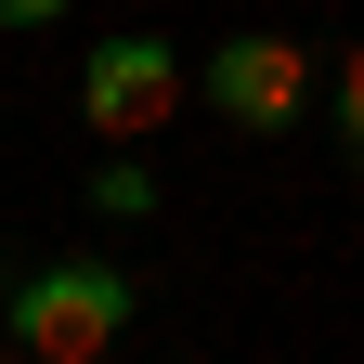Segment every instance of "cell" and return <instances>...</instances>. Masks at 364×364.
I'll return each instance as SVG.
<instances>
[{
	"mask_svg": "<svg viewBox=\"0 0 364 364\" xmlns=\"http://www.w3.org/2000/svg\"><path fill=\"white\" fill-rule=\"evenodd\" d=\"M39 26H65V0H0V39H39Z\"/></svg>",
	"mask_w": 364,
	"mask_h": 364,
	"instance_id": "6",
	"label": "cell"
},
{
	"mask_svg": "<svg viewBox=\"0 0 364 364\" xmlns=\"http://www.w3.org/2000/svg\"><path fill=\"white\" fill-rule=\"evenodd\" d=\"M78 117L105 130V156H144L156 130L182 117V53H169L156 26H105L78 53Z\"/></svg>",
	"mask_w": 364,
	"mask_h": 364,
	"instance_id": "2",
	"label": "cell"
},
{
	"mask_svg": "<svg viewBox=\"0 0 364 364\" xmlns=\"http://www.w3.org/2000/svg\"><path fill=\"white\" fill-rule=\"evenodd\" d=\"M0 364H14V351H0Z\"/></svg>",
	"mask_w": 364,
	"mask_h": 364,
	"instance_id": "7",
	"label": "cell"
},
{
	"mask_svg": "<svg viewBox=\"0 0 364 364\" xmlns=\"http://www.w3.org/2000/svg\"><path fill=\"white\" fill-rule=\"evenodd\" d=\"M326 117H338V144H351V169H364V39H351L338 78H326Z\"/></svg>",
	"mask_w": 364,
	"mask_h": 364,
	"instance_id": "5",
	"label": "cell"
},
{
	"mask_svg": "<svg viewBox=\"0 0 364 364\" xmlns=\"http://www.w3.org/2000/svg\"><path fill=\"white\" fill-rule=\"evenodd\" d=\"M78 208H91V221H117V235H130V221H156V169H144V156H91V182H78Z\"/></svg>",
	"mask_w": 364,
	"mask_h": 364,
	"instance_id": "4",
	"label": "cell"
},
{
	"mask_svg": "<svg viewBox=\"0 0 364 364\" xmlns=\"http://www.w3.org/2000/svg\"><path fill=\"white\" fill-rule=\"evenodd\" d=\"M130 273L117 260H39V273H14V364H105L117 351V326H130Z\"/></svg>",
	"mask_w": 364,
	"mask_h": 364,
	"instance_id": "1",
	"label": "cell"
},
{
	"mask_svg": "<svg viewBox=\"0 0 364 364\" xmlns=\"http://www.w3.org/2000/svg\"><path fill=\"white\" fill-rule=\"evenodd\" d=\"M208 105L235 117V130H260V144H273V130L312 117V53H299L287 26H235V39L208 53Z\"/></svg>",
	"mask_w": 364,
	"mask_h": 364,
	"instance_id": "3",
	"label": "cell"
}]
</instances>
